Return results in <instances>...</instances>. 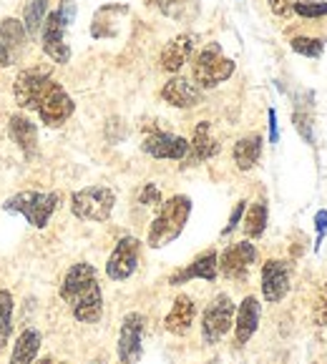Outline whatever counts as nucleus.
<instances>
[{"instance_id":"4","label":"nucleus","mask_w":327,"mask_h":364,"mask_svg":"<svg viewBox=\"0 0 327 364\" xmlns=\"http://www.w3.org/2000/svg\"><path fill=\"white\" fill-rule=\"evenodd\" d=\"M194 83L199 88H214L219 83H224L227 78H232L234 73V60L227 58L222 53L219 43H209L199 50V55L194 58Z\"/></svg>"},{"instance_id":"7","label":"nucleus","mask_w":327,"mask_h":364,"mask_svg":"<svg viewBox=\"0 0 327 364\" xmlns=\"http://www.w3.org/2000/svg\"><path fill=\"white\" fill-rule=\"evenodd\" d=\"M73 108H76L73 98L66 93V88L61 86V83H56V80H51L48 88H46L43 96H41V101H38L36 111L46 126L58 129V126H63L66 121L73 116Z\"/></svg>"},{"instance_id":"33","label":"nucleus","mask_w":327,"mask_h":364,"mask_svg":"<svg viewBox=\"0 0 327 364\" xmlns=\"http://www.w3.org/2000/svg\"><path fill=\"white\" fill-rule=\"evenodd\" d=\"M139 201L144 206H159L161 204V191H159V186H156V183H146V186L141 188V193H139Z\"/></svg>"},{"instance_id":"21","label":"nucleus","mask_w":327,"mask_h":364,"mask_svg":"<svg viewBox=\"0 0 327 364\" xmlns=\"http://www.w3.org/2000/svg\"><path fill=\"white\" fill-rule=\"evenodd\" d=\"M217 269H219V259H217V252H204L202 257H197L192 264H189L184 272L174 274L172 284H184L189 279H204V282H214L217 279Z\"/></svg>"},{"instance_id":"13","label":"nucleus","mask_w":327,"mask_h":364,"mask_svg":"<svg viewBox=\"0 0 327 364\" xmlns=\"http://www.w3.org/2000/svg\"><path fill=\"white\" fill-rule=\"evenodd\" d=\"M257 262V249L249 241H239V244H232L222 252L219 257V272L227 279H244L247 272L252 269V264Z\"/></svg>"},{"instance_id":"30","label":"nucleus","mask_w":327,"mask_h":364,"mask_svg":"<svg viewBox=\"0 0 327 364\" xmlns=\"http://www.w3.org/2000/svg\"><path fill=\"white\" fill-rule=\"evenodd\" d=\"M292 124H295V129H297V134L302 136V139L307 141V144H315V118H312V111L310 108H302V106H297L295 108V113H292Z\"/></svg>"},{"instance_id":"28","label":"nucleus","mask_w":327,"mask_h":364,"mask_svg":"<svg viewBox=\"0 0 327 364\" xmlns=\"http://www.w3.org/2000/svg\"><path fill=\"white\" fill-rule=\"evenodd\" d=\"M13 329V294L0 289V349L6 347Z\"/></svg>"},{"instance_id":"10","label":"nucleus","mask_w":327,"mask_h":364,"mask_svg":"<svg viewBox=\"0 0 327 364\" xmlns=\"http://www.w3.org/2000/svg\"><path fill=\"white\" fill-rule=\"evenodd\" d=\"M68 28V23L58 16V11L48 13L43 21V28H41V43H43V53L48 55L56 63H68L71 58V48L66 46L63 33Z\"/></svg>"},{"instance_id":"26","label":"nucleus","mask_w":327,"mask_h":364,"mask_svg":"<svg viewBox=\"0 0 327 364\" xmlns=\"http://www.w3.org/2000/svg\"><path fill=\"white\" fill-rule=\"evenodd\" d=\"M46 16H48V0H28V6L23 8V28L28 38H36L41 33Z\"/></svg>"},{"instance_id":"31","label":"nucleus","mask_w":327,"mask_h":364,"mask_svg":"<svg viewBox=\"0 0 327 364\" xmlns=\"http://www.w3.org/2000/svg\"><path fill=\"white\" fill-rule=\"evenodd\" d=\"M295 13L302 18L327 16V0H295Z\"/></svg>"},{"instance_id":"11","label":"nucleus","mask_w":327,"mask_h":364,"mask_svg":"<svg viewBox=\"0 0 327 364\" xmlns=\"http://www.w3.org/2000/svg\"><path fill=\"white\" fill-rule=\"evenodd\" d=\"M28 46V33L21 21L6 18L0 21V65H13L23 58Z\"/></svg>"},{"instance_id":"37","label":"nucleus","mask_w":327,"mask_h":364,"mask_svg":"<svg viewBox=\"0 0 327 364\" xmlns=\"http://www.w3.org/2000/svg\"><path fill=\"white\" fill-rule=\"evenodd\" d=\"M315 224H317V252H320V244L325 239V231H327V211H320L315 216Z\"/></svg>"},{"instance_id":"24","label":"nucleus","mask_w":327,"mask_h":364,"mask_svg":"<svg viewBox=\"0 0 327 364\" xmlns=\"http://www.w3.org/2000/svg\"><path fill=\"white\" fill-rule=\"evenodd\" d=\"M38 349H41V334H38V329H26V332L16 339L11 364H33L38 357Z\"/></svg>"},{"instance_id":"25","label":"nucleus","mask_w":327,"mask_h":364,"mask_svg":"<svg viewBox=\"0 0 327 364\" xmlns=\"http://www.w3.org/2000/svg\"><path fill=\"white\" fill-rule=\"evenodd\" d=\"M149 6H156L164 16L174 21H194L199 13V0H146Z\"/></svg>"},{"instance_id":"3","label":"nucleus","mask_w":327,"mask_h":364,"mask_svg":"<svg viewBox=\"0 0 327 364\" xmlns=\"http://www.w3.org/2000/svg\"><path fill=\"white\" fill-rule=\"evenodd\" d=\"M61 204L58 193H43V191H21L16 196H11L3 204L6 211H13V214H21L23 219L28 221L36 229H43L46 224L51 221V216L56 214Z\"/></svg>"},{"instance_id":"2","label":"nucleus","mask_w":327,"mask_h":364,"mask_svg":"<svg viewBox=\"0 0 327 364\" xmlns=\"http://www.w3.org/2000/svg\"><path fill=\"white\" fill-rule=\"evenodd\" d=\"M192 214V198L189 196H172L169 201L161 204V211L154 221H151L149 229V247L161 249L172 244L179 234L184 231Z\"/></svg>"},{"instance_id":"16","label":"nucleus","mask_w":327,"mask_h":364,"mask_svg":"<svg viewBox=\"0 0 327 364\" xmlns=\"http://www.w3.org/2000/svg\"><path fill=\"white\" fill-rule=\"evenodd\" d=\"M161 98L174 108H194L202 103V88L189 78L174 75L172 80H167V86L161 88Z\"/></svg>"},{"instance_id":"5","label":"nucleus","mask_w":327,"mask_h":364,"mask_svg":"<svg viewBox=\"0 0 327 364\" xmlns=\"http://www.w3.org/2000/svg\"><path fill=\"white\" fill-rule=\"evenodd\" d=\"M116 204V193L106 186L81 188L71 196V211L81 221H106Z\"/></svg>"},{"instance_id":"29","label":"nucleus","mask_w":327,"mask_h":364,"mask_svg":"<svg viewBox=\"0 0 327 364\" xmlns=\"http://www.w3.org/2000/svg\"><path fill=\"white\" fill-rule=\"evenodd\" d=\"M292 50L300 55H305V58H320L322 53H325V41L322 38H307V36H297L290 41Z\"/></svg>"},{"instance_id":"32","label":"nucleus","mask_w":327,"mask_h":364,"mask_svg":"<svg viewBox=\"0 0 327 364\" xmlns=\"http://www.w3.org/2000/svg\"><path fill=\"white\" fill-rule=\"evenodd\" d=\"M312 316H315L317 327H327V282L320 287V291H317L315 306H312Z\"/></svg>"},{"instance_id":"36","label":"nucleus","mask_w":327,"mask_h":364,"mask_svg":"<svg viewBox=\"0 0 327 364\" xmlns=\"http://www.w3.org/2000/svg\"><path fill=\"white\" fill-rule=\"evenodd\" d=\"M58 16L63 18L66 23H73V18H76V3L73 0H61V6H58Z\"/></svg>"},{"instance_id":"19","label":"nucleus","mask_w":327,"mask_h":364,"mask_svg":"<svg viewBox=\"0 0 327 364\" xmlns=\"http://www.w3.org/2000/svg\"><path fill=\"white\" fill-rule=\"evenodd\" d=\"M219 149H222L219 141L212 136V124L209 121H199V126L194 129L192 144H189L187 161L189 164H202V161L219 154Z\"/></svg>"},{"instance_id":"1","label":"nucleus","mask_w":327,"mask_h":364,"mask_svg":"<svg viewBox=\"0 0 327 364\" xmlns=\"http://www.w3.org/2000/svg\"><path fill=\"white\" fill-rule=\"evenodd\" d=\"M61 296L68 301L71 311L83 324H96L103 314V294L98 287L96 269L86 262H78L66 272Z\"/></svg>"},{"instance_id":"14","label":"nucleus","mask_w":327,"mask_h":364,"mask_svg":"<svg viewBox=\"0 0 327 364\" xmlns=\"http://www.w3.org/2000/svg\"><path fill=\"white\" fill-rule=\"evenodd\" d=\"M141 149L146 151L154 159H169V161H182L189 154V141L182 136H174L169 131H159L154 129L149 136L144 139Z\"/></svg>"},{"instance_id":"34","label":"nucleus","mask_w":327,"mask_h":364,"mask_svg":"<svg viewBox=\"0 0 327 364\" xmlns=\"http://www.w3.org/2000/svg\"><path fill=\"white\" fill-rule=\"evenodd\" d=\"M244 211H247V201H239V204L234 206V211H232V216H229V224L224 226V231H222V236H229L232 231L239 226V219L244 216Z\"/></svg>"},{"instance_id":"12","label":"nucleus","mask_w":327,"mask_h":364,"mask_svg":"<svg viewBox=\"0 0 327 364\" xmlns=\"http://www.w3.org/2000/svg\"><path fill=\"white\" fill-rule=\"evenodd\" d=\"M51 83V73L38 68H26L16 78V103L21 108H38V101Z\"/></svg>"},{"instance_id":"8","label":"nucleus","mask_w":327,"mask_h":364,"mask_svg":"<svg viewBox=\"0 0 327 364\" xmlns=\"http://www.w3.org/2000/svg\"><path fill=\"white\" fill-rule=\"evenodd\" d=\"M144 314L139 311H131V314L124 316L121 321V332H118V359L124 364H136L141 359V342H144Z\"/></svg>"},{"instance_id":"38","label":"nucleus","mask_w":327,"mask_h":364,"mask_svg":"<svg viewBox=\"0 0 327 364\" xmlns=\"http://www.w3.org/2000/svg\"><path fill=\"white\" fill-rule=\"evenodd\" d=\"M269 139H272V144H277L279 134H277V113L269 108Z\"/></svg>"},{"instance_id":"27","label":"nucleus","mask_w":327,"mask_h":364,"mask_svg":"<svg viewBox=\"0 0 327 364\" xmlns=\"http://www.w3.org/2000/svg\"><path fill=\"white\" fill-rule=\"evenodd\" d=\"M267 229V204L264 201H254L249 206L247 216H244V234L249 239H259Z\"/></svg>"},{"instance_id":"23","label":"nucleus","mask_w":327,"mask_h":364,"mask_svg":"<svg viewBox=\"0 0 327 364\" xmlns=\"http://www.w3.org/2000/svg\"><path fill=\"white\" fill-rule=\"evenodd\" d=\"M234 164L239 171H249V168L257 166L259 156H262V136L259 134H249L244 139H239L234 144Z\"/></svg>"},{"instance_id":"20","label":"nucleus","mask_w":327,"mask_h":364,"mask_svg":"<svg viewBox=\"0 0 327 364\" xmlns=\"http://www.w3.org/2000/svg\"><path fill=\"white\" fill-rule=\"evenodd\" d=\"M194 316H197V304H194V299L187 294H179L177 299H174L172 311H169L167 319H164V327H167V332L182 337V334H187L189 329H192Z\"/></svg>"},{"instance_id":"15","label":"nucleus","mask_w":327,"mask_h":364,"mask_svg":"<svg viewBox=\"0 0 327 364\" xmlns=\"http://www.w3.org/2000/svg\"><path fill=\"white\" fill-rule=\"evenodd\" d=\"M290 291V264L269 259L262 267V296L269 304H277Z\"/></svg>"},{"instance_id":"6","label":"nucleus","mask_w":327,"mask_h":364,"mask_svg":"<svg viewBox=\"0 0 327 364\" xmlns=\"http://www.w3.org/2000/svg\"><path fill=\"white\" fill-rule=\"evenodd\" d=\"M234 301L227 294H217L212 304L204 309L202 316V337L207 344H217L234 324Z\"/></svg>"},{"instance_id":"35","label":"nucleus","mask_w":327,"mask_h":364,"mask_svg":"<svg viewBox=\"0 0 327 364\" xmlns=\"http://www.w3.org/2000/svg\"><path fill=\"white\" fill-rule=\"evenodd\" d=\"M269 8H272L274 16L287 18L290 13H295V0H267Z\"/></svg>"},{"instance_id":"9","label":"nucleus","mask_w":327,"mask_h":364,"mask_svg":"<svg viewBox=\"0 0 327 364\" xmlns=\"http://www.w3.org/2000/svg\"><path fill=\"white\" fill-rule=\"evenodd\" d=\"M139 239H134V236H124V239H118L116 249L111 252V257H108L106 262V274L108 279H113V282H124V279H129L131 274L136 272V267H139Z\"/></svg>"},{"instance_id":"18","label":"nucleus","mask_w":327,"mask_h":364,"mask_svg":"<svg viewBox=\"0 0 327 364\" xmlns=\"http://www.w3.org/2000/svg\"><path fill=\"white\" fill-rule=\"evenodd\" d=\"M194 43H197V38H194L192 33L172 38V41L164 46V50H161V68L169 70V73H179V70L189 63V58H192Z\"/></svg>"},{"instance_id":"22","label":"nucleus","mask_w":327,"mask_h":364,"mask_svg":"<svg viewBox=\"0 0 327 364\" xmlns=\"http://www.w3.org/2000/svg\"><path fill=\"white\" fill-rule=\"evenodd\" d=\"M8 134H11V139L16 141L18 149H21L26 156L36 154V149H38V129H36V124H33L31 118L21 116V113L11 116V121H8Z\"/></svg>"},{"instance_id":"40","label":"nucleus","mask_w":327,"mask_h":364,"mask_svg":"<svg viewBox=\"0 0 327 364\" xmlns=\"http://www.w3.org/2000/svg\"><path fill=\"white\" fill-rule=\"evenodd\" d=\"M93 364H103V362H93Z\"/></svg>"},{"instance_id":"39","label":"nucleus","mask_w":327,"mask_h":364,"mask_svg":"<svg viewBox=\"0 0 327 364\" xmlns=\"http://www.w3.org/2000/svg\"><path fill=\"white\" fill-rule=\"evenodd\" d=\"M38 364H66V362H56V359H51V357H46V359H41Z\"/></svg>"},{"instance_id":"17","label":"nucleus","mask_w":327,"mask_h":364,"mask_svg":"<svg viewBox=\"0 0 327 364\" xmlns=\"http://www.w3.org/2000/svg\"><path fill=\"white\" fill-rule=\"evenodd\" d=\"M259 316H262V309H259V301L254 296H244V301L239 304V309L234 311V339L237 344H247L249 339L254 337L259 327Z\"/></svg>"}]
</instances>
